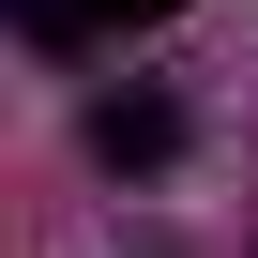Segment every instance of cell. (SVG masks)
Segmentation results:
<instances>
[{
    "label": "cell",
    "mask_w": 258,
    "mask_h": 258,
    "mask_svg": "<svg viewBox=\"0 0 258 258\" xmlns=\"http://www.w3.org/2000/svg\"><path fill=\"white\" fill-rule=\"evenodd\" d=\"M91 137H106V167H167V152H182V121H167L152 91H121V106L91 121Z\"/></svg>",
    "instance_id": "cell-2"
},
{
    "label": "cell",
    "mask_w": 258,
    "mask_h": 258,
    "mask_svg": "<svg viewBox=\"0 0 258 258\" xmlns=\"http://www.w3.org/2000/svg\"><path fill=\"white\" fill-rule=\"evenodd\" d=\"M16 16H31L46 46H91V31H152V16H182V0H16Z\"/></svg>",
    "instance_id": "cell-1"
}]
</instances>
